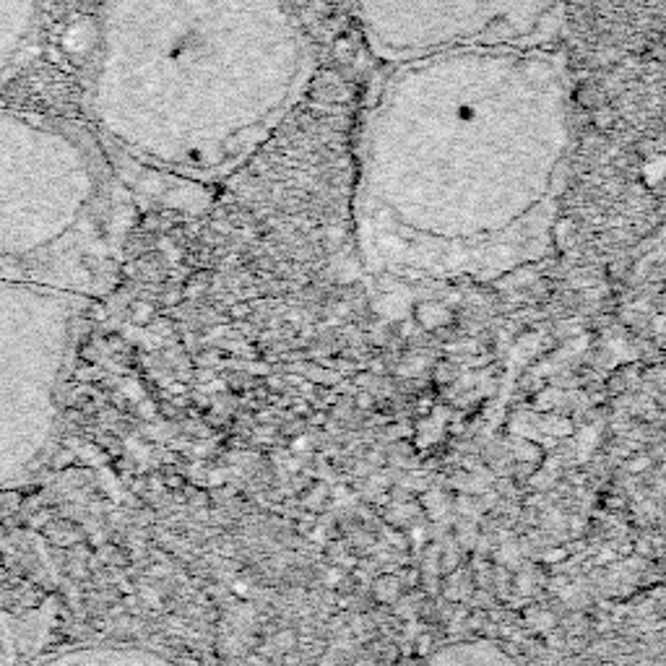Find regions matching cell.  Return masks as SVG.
<instances>
[{"label":"cell","mask_w":666,"mask_h":666,"mask_svg":"<svg viewBox=\"0 0 666 666\" xmlns=\"http://www.w3.org/2000/svg\"><path fill=\"white\" fill-rule=\"evenodd\" d=\"M131 229L118 162L89 125L0 107V281L102 300Z\"/></svg>","instance_id":"cell-3"},{"label":"cell","mask_w":666,"mask_h":666,"mask_svg":"<svg viewBox=\"0 0 666 666\" xmlns=\"http://www.w3.org/2000/svg\"><path fill=\"white\" fill-rule=\"evenodd\" d=\"M664 45H666V35H664Z\"/></svg>","instance_id":"cell-9"},{"label":"cell","mask_w":666,"mask_h":666,"mask_svg":"<svg viewBox=\"0 0 666 666\" xmlns=\"http://www.w3.org/2000/svg\"><path fill=\"white\" fill-rule=\"evenodd\" d=\"M100 3H102V0H100Z\"/></svg>","instance_id":"cell-10"},{"label":"cell","mask_w":666,"mask_h":666,"mask_svg":"<svg viewBox=\"0 0 666 666\" xmlns=\"http://www.w3.org/2000/svg\"><path fill=\"white\" fill-rule=\"evenodd\" d=\"M89 300L0 281V492L32 484L60 440Z\"/></svg>","instance_id":"cell-4"},{"label":"cell","mask_w":666,"mask_h":666,"mask_svg":"<svg viewBox=\"0 0 666 666\" xmlns=\"http://www.w3.org/2000/svg\"><path fill=\"white\" fill-rule=\"evenodd\" d=\"M312 66L287 0H102L86 125L118 167L208 188L274 136Z\"/></svg>","instance_id":"cell-2"},{"label":"cell","mask_w":666,"mask_h":666,"mask_svg":"<svg viewBox=\"0 0 666 666\" xmlns=\"http://www.w3.org/2000/svg\"><path fill=\"white\" fill-rule=\"evenodd\" d=\"M573 146V89L549 48L391 63L359 125L365 263L401 279L492 281L547 258Z\"/></svg>","instance_id":"cell-1"},{"label":"cell","mask_w":666,"mask_h":666,"mask_svg":"<svg viewBox=\"0 0 666 666\" xmlns=\"http://www.w3.org/2000/svg\"><path fill=\"white\" fill-rule=\"evenodd\" d=\"M50 622L52 617L45 609H0V661L35 659L32 650H39L48 640Z\"/></svg>","instance_id":"cell-8"},{"label":"cell","mask_w":666,"mask_h":666,"mask_svg":"<svg viewBox=\"0 0 666 666\" xmlns=\"http://www.w3.org/2000/svg\"><path fill=\"white\" fill-rule=\"evenodd\" d=\"M42 16L45 0H0V86L29 63Z\"/></svg>","instance_id":"cell-6"},{"label":"cell","mask_w":666,"mask_h":666,"mask_svg":"<svg viewBox=\"0 0 666 666\" xmlns=\"http://www.w3.org/2000/svg\"><path fill=\"white\" fill-rule=\"evenodd\" d=\"M370 52L401 63L477 48H549L565 0H354Z\"/></svg>","instance_id":"cell-5"},{"label":"cell","mask_w":666,"mask_h":666,"mask_svg":"<svg viewBox=\"0 0 666 666\" xmlns=\"http://www.w3.org/2000/svg\"><path fill=\"white\" fill-rule=\"evenodd\" d=\"M35 661L42 664H164L174 656L156 646L141 643H120V640H97V643H76L69 649L39 653Z\"/></svg>","instance_id":"cell-7"}]
</instances>
